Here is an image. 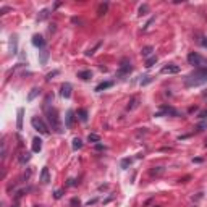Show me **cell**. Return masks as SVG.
<instances>
[{
  "mask_svg": "<svg viewBox=\"0 0 207 207\" xmlns=\"http://www.w3.org/2000/svg\"><path fill=\"white\" fill-rule=\"evenodd\" d=\"M50 101H52V96H47L44 105H42V109H44V113L47 117V121H49V125H50V128L55 133L62 134L63 133V125H62V120L58 117V110H57L55 107H52Z\"/></svg>",
  "mask_w": 207,
  "mask_h": 207,
  "instance_id": "6da1fadb",
  "label": "cell"
},
{
  "mask_svg": "<svg viewBox=\"0 0 207 207\" xmlns=\"http://www.w3.org/2000/svg\"><path fill=\"white\" fill-rule=\"evenodd\" d=\"M205 83H207V70H196L194 73H189L184 78V86L186 88L202 86Z\"/></svg>",
  "mask_w": 207,
  "mask_h": 207,
  "instance_id": "7a4b0ae2",
  "label": "cell"
},
{
  "mask_svg": "<svg viewBox=\"0 0 207 207\" xmlns=\"http://www.w3.org/2000/svg\"><path fill=\"white\" fill-rule=\"evenodd\" d=\"M188 63L192 67H196L197 70H207V58H204L197 52H191L188 55Z\"/></svg>",
  "mask_w": 207,
  "mask_h": 207,
  "instance_id": "3957f363",
  "label": "cell"
},
{
  "mask_svg": "<svg viewBox=\"0 0 207 207\" xmlns=\"http://www.w3.org/2000/svg\"><path fill=\"white\" fill-rule=\"evenodd\" d=\"M154 117H175V118H178V117H181V113L170 105H162L160 110L154 113Z\"/></svg>",
  "mask_w": 207,
  "mask_h": 207,
  "instance_id": "277c9868",
  "label": "cell"
},
{
  "mask_svg": "<svg viewBox=\"0 0 207 207\" xmlns=\"http://www.w3.org/2000/svg\"><path fill=\"white\" fill-rule=\"evenodd\" d=\"M31 125H32V128H34L36 131H39L41 134H44V136H47V134H49L47 125L44 123V120H41L39 117H32L31 118Z\"/></svg>",
  "mask_w": 207,
  "mask_h": 207,
  "instance_id": "5b68a950",
  "label": "cell"
},
{
  "mask_svg": "<svg viewBox=\"0 0 207 207\" xmlns=\"http://www.w3.org/2000/svg\"><path fill=\"white\" fill-rule=\"evenodd\" d=\"M131 70H133L131 62H130V58H126V57H125V58H121V62H120V70L117 71V76L118 78H123L126 75H130Z\"/></svg>",
  "mask_w": 207,
  "mask_h": 207,
  "instance_id": "8992f818",
  "label": "cell"
},
{
  "mask_svg": "<svg viewBox=\"0 0 207 207\" xmlns=\"http://www.w3.org/2000/svg\"><path fill=\"white\" fill-rule=\"evenodd\" d=\"M180 67L178 65H173V63H168V65H165L162 70H160V73L162 75H176V73H180Z\"/></svg>",
  "mask_w": 207,
  "mask_h": 207,
  "instance_id": "52a82bcc",
  "label": "cell"
},
{
  "mask_svg": "<svg viewBox=\"0 0 207 207\" xmlns=\"http://www.w3.org/2000/svg\"><path fill=\"white\" fill-rule=\"evenodd\" d=\"M31 42H32V45H34V47L41 49V50H44V49H45V39L42 37L41 34H34V36H32V39H31Z\"/></svg>",
  "mask_w": 207,
  "mask_h": 207,
  "instance_id": "ba28073f",
  "label": "cell"
},
{
  "mask_svg": "<svg viewBox=\"0 0 207 207\" xmlns=\"http://www.w3.org/2000/svg\"><path fill=\"white\" fill-rule=\"evenodd\" d=\"M60 94H62V97L70 99V97H71V94H73V86H71L70 83H63V84H62V91H60Z\"/></svg>",
  "mask_w": 207,
  "mask_h": 207,
  "instance_id": "9c48e42d",
  "label": "cell"
},
{
  "mask_svg": "<svg viewBox=\"0 0 207 207\" xmlns=\"http://www.w3.org/2000/svg\"><path fill=\"white\" fill-rule=\"evenodd\" d=\"M10 54L11 55H16L18 54V36L13 34L10 37Z\"/></svg>",
  "mask_w": 207,
  "mask_h": 207,
  "instance_id": "30bf717a",
  "label": "cell"
},
{
  "mask_svg": "<svg viewBox=\"0 0 207 207\" xmlns=\"http://www.w3.org/2000/svg\"><path fill=\"white\" fill-rule=\"evenodd\" d=\"M76 115V113L73 112V110H67V117H65V126L67 128H71V126H73V123H75V117Z\"/></svg>",
  "mask_w": 207,
  "mask_h": 207,
  "instance_id": "8fae6325",
  "label": "cell"
},
{
  "mask_svg": "<svg viewBox=\"0 0 207 207\" xmlns=\"http://www.w3.org/2000/svg\"><path fill=\"white\" fill-rule=\"evenodd\" d=\"M16 130H23V117H24V109L21 107V109H18V112H16Z\"/></svg>",
  "mask_w": 207,
  "mask_h": 207,
  "instance_id": "7c38bea8",
  "label": "cell"
},
{
  "mask_svg": "<svg viewBox=\"0 0 207 207\" xmlns=\"http://www.w3.org/2000/svg\"><path fill=\"white\" fill-rule=\"evenodd\" d=\"M39 181H41L42 184H47L49 181H50V173H49V168H47V167L42 168L41 176H39Z\"/></svg>",
  "mask_w": 207,
  "mask_h": 207,
  "instance_id": "4fadbf2b",
  "label": "cell"
},
{
  "mask_svg": "<svg viewBox=\"0 0 207 207\" xmlns=\"http://www.w3.org/2000/svg\"><path fill=\"white\" fill-rule=\"evenodd\" d=\"M42 151V139L39 138V136H36L34 139H32V152H41Z\"/></svg>",
  "mask_w": 207,
  "mask_h": 207,
  "instance_id": "5bb4252c",
  "label": "cell"
},
{
  "mask_svg": "<svg viewBox=\"0 0 207 207\" xmlns=\"http://www.w3.org/2000/svg\"><path fill=\"white\" fill-rule=\"evenodd\" d=\"M113 84H115L113 81H102L101 84H97V86H96V92H102V91H105V89L112 88Z\"/></svg>",
  "mask_w": 207,
  "mask_h": 207,
  "instance_id": "9a60e30c",
  "label": "cell"
},
{
  "mask_svg": "<svg viewBox=\"0 0 207 207\" xmlns=\"http://www.w3.org/2000/svg\"><path fill=\"white\" fill-rule=\"evenodd\" d=\"M152 52H154V47L152 45H146L141 49V55L144 57V58H151L152 57Z\"/></svg>",
  "mask_w": 207,
  "mask_h": 207,
  "instance_id": "2e32d148",
  "label": "cell"
},
{
  "mask_svg": "<svg viewBox=\"0 0 207 207\" xmlns=\"http://www.w3.org/2000/svg\"><path fill=\"white\" fill-rule=\"evenodd\" d=\"M78 78H80V80H83V81H89L91 78H92V71H91V70H83V71H80V73H78Z\"/></svg>",
  "mask_w": 207,
  "mask_h": 207,
  "instance_id": "e0dca14e",
  "label": "cell"
},
{
  "mask_svg": "<svg viewBox=\"0 0 207 207\" xmlns=\"http://www.w3.org/2000/svg\"><path fill=\"white\" fill-rule=\"evenodd\" d=\"M138 105H139V97L134 96V97L130 99V102H128V107H126V109H128V110H134Z\"/></svg>",
  "mask_w": 207,
  "mask_h": 207,
  "instance_id": "ac0fdd59",
  "label": "cell"
},
{
  "mask_svg": "<svg viewBox=\"0 0 207 207\" xmlns=\"http://www.w3.org/2000/svg\"><path fill=\"white\" fill-rule=\"evenodd\" d=\"M39 94H41V89H39V88H32V89L29 91V94H28V102H32Z\"/></svg>",
  "mask_w": 207,
  "mask_h": 207,
  "instance_id": "d6986e66",
  "label": "cell"
},
{
  "mask_svg": "<svg viewBox=\"0 0 207 207\" xmlns=\"http://www.w3.org/2000/svg\"><path fill=\"white\" fill-rule=\"evenodd\" d=\"M76 115H78V118H80V120L83 121V123H86V121H88V117H89L86 109H80V110L76 112Z\"/></svg>",
  "mask_w": 207,
  "mask_h": 207,
  "instance_id": "ffe728a7",
  "label": "cell"
},
{
  "mask_svg": "<svg viewBox=\"0 0 207 207\" xmlns=\"http://www.w3.org/2000/svg\"><path fill=\"white\" fill-rule=\"evenodd\" d=\"M47 60H49V52L44 49V50L39 52V63H41V65H45Z\"/></svg>",
  "mask_w": 207,
  "mask_h": 207,
  "instance_id": "44dd1931",
  "label": "cell"
},
{
  "mask_svg": "<svg viewBox=\"0 0 207 207\" xmlns=\"http://www.w3.org/2000/svg\"><path fill=\"white\" fill-rule=\"evenodd\" d=\"M88 142H92V144H97V142H101V136L99 134H96V133H89L88 134Z\"/></svg>",
  "mask_w": 207,
  "mask_h": 207,
  "instance_id": "7402d4cb",
  "label": "cell"
},
{
  "mask_svg": "<svg viewBox=\"0 0 207 207\" xmlns=\"http://www.w3.org/2000/svg\"><path fill=\"white\" fill-rule=\"evenodd\" d=\"M152 81H154V76H149V75H146V76H141L139 84H141V86H147V84H151Z\"/></svg>",
  "mask_w": 207,
  "mask_h": 207,
  "instance_id": "603a6c76",
  "label": "cell"
},
{
  "mask_svg": "<svg viewBox=\"0 0 207 207\" xmlns=\"http://www.w3.org/2000/svg\"><path fill=\"white\" fill-rule=\"evenodd\" d=\"M133 163V159H130V157H126V159H121V162H120V167H121V170H128L130 168V165Z\"/></svg>",
  "mask_w": 207,
  "mask_h": 207,
  "instance_id": "cb8c5ba5",
  "label": "cell"
},
{
  "mask_svg": "<svg viewBox=\"0 0 207 207\" xmlns=\"http://www.w3.org/2000/svg\"><path fill=\"white\" fill-rule=\"evenodd\" d=\"M107 10H109V3H101L99 5V8H97V16H104L105 13H107Z\"/></svg>",
  "mask_w": 207,
  "mask_h": 207,
  "instance_id": "d4e9b609",
  "label": "cell"
},
{
  "mask_svg": "<svg viewBox=\"0 0 207 207\" xmlns=\"http://www.w3.org/2000/svg\"><path fill=\"white\" fill-rule=\"evenodd\" d=\"M49 15H50V10H49V8L41 10V11H39V15H37V21H44V19H47Z\"/></svg>",
  "mask_w": 207,
  "mask_h": 207,
  "instance_id": "484cf974",
  "label": "cell"
},
{
  "mask_svg": "<svg viewBox=\"0 0 207 207\" xmlns=\"http://www.w3.org/2000/svg\"><path fill=\"white\" fill-rule=\"evenodd\" d=\"M149 13V5L147 3H142L139 8H138V16H146Z\"/></svg>",
  "mask_w": 207,
  "mask_h": 207,
  "instance_id": "4316f807",
  "label": "cell"
},
{
  "mask_svg": "<svg viewBox=\"0 0 207 207\" xmlns=\"http://www.w3.org/2000/svg\"><path fill=\"white\" fill-rule=\"evenodd\" d=\"M162 173H165V168H163V167H154L151 170V175L152 176H160Z\"/></svg>",
  "mask_w": 207,
  "mask_h": 207,
  "instance_id": "83f0119b",
  "label": "cell"
},
{
  "mask_svg": "<svg viewBox=\"0 0 207 207\" xmlns=\"http://www.w3.org/2000/svg\"><path fill=\"white\" fill-rule=\"evenodd\" d=\"M81 147H83V141L80 138H75L73 139V151H80Z\"/></svg>",
  "mask_w": 207,
  "mask_h": 207,
  "instance_id": "f1b7e54d",
  "label": "cell"
},
{
  "mask_svg": "<svg viewBox=\"0 0 207 207\" xmlns=\"http://www.w3.org/2000/svg\"><path fill=\"white\" fill-rule=\"evenodd\" d=\"M29 160H31V154H29V152L21 154V157H19V163H21V165H24V163L29 162Z\"/></svg>",
  "mask_w": 207,
  "mask_h": 207,
  "instance_id": "f546056e",
  "label": "cell"
},
{
  "mask_svg": "<svg viewBox=\"0 0 207 207\" xmlns=\"http://www.w3.org/2000/svg\"><path fill=\"white\" fill-rule=\"evenodd\" d=\"M155 63H157V57H155V55H152L151 58H147V60H146V68H152V67L155 65Z\"/></svg>",
  "mask_w": 207,
  "mask_h": 207,
  "instance_id": "4dcf8cb0",
  "label": "cell"
},
{
  "mask_svg": "<svg viewBox=\"0 0 207 207\" xmlns=\"http://www.w3.org/2000/svg\"><path fill=\"white\" fill-rule=\"evenodd\" d=\"M57 75H60V71H58V70H54V71H50V73H47V75H45V80H47V81H50L52 78L57 76Z\"/></svg>",
  "mask_w": 207,
  "mask_h": 207,
  "instance_id": "1f68e13d",
  "label": "cell"
},
{
  "mask_svg": "<svg viewBox=\"0 0 207 207\" xmlns=\"http://www.w3.org/2000/svg\"><path fill=\"white\" fill-rule=\"evenodd\" d=\"M204 130H207V120H202L201 123L197 125V131H204Z\"/></svg>",
  "mask_w": 207,
  "mask_h": 207,
  "instance_id": "d6a6232c",
  "label": "cell"
},
{
  "mask_svg": "<svg viewBox=\"0 0 207 207\" xmlns=\"http://www.w3.org/2000/svg\"><path fill=\"white\" fill-rule=\"evenodd\" d=\"M199 120H207V109L202 110V112H199V115H197Z\"/></svg>",
  "mask_w": 207,
  "mask_h": 207,
  "instance_id": "836d02e7",
  "label": "cell"
},
{
  "mask_svg": "<svg viewBox=\"0 0 207 207\" xmlns=\"http://www.w3.org/2000/svg\"><path fill=\"white\" fill-rule=\"evenodd\" d=\"M63 192H65V189H57L55 194H54V197H55V199H60V197L63 196Z\"/></svg>",
  "mask_w": 207,
  "mask_h": 207,
  "instance_id": "e575fe53",
  "label": "cell"
},
{
  "mask_svg": "<svg viewBox=\"0 0 207 207\" xmlns=\"http://www.w3.org/2000/svg\"><path fill=\"white\" fill-rule=\"evenodd\" d=\"M105 149H107V146H104L102 142H97L96 144V151H105Z\"/></svg>",
  "mask_w": 207,
  "mask_h": 207,
  "instance_id": "d590c367",
  "label": "cell"
},
{
  "mask_svg": "<svg viewBox=\"0 0 207 207\" xmlns=\"http://www.w3.org/2000/svg\"><path fill=\"white\" fill-rule=\"evenodd\" d=\"M99 47H101V42H99V44H97L94 49H89V50L86 52V55H88V57H89V55H94V50H96V49H99Z\"/></svg>",
  "mask_w": 207,
  "mask_h": 207,
  "instance_id": "8d00e7d4",
  "label": "cell"
},
{
  "mask_svg": "<svg viewBox=\"0 0 207 207\" xmlns=\"http://www.w3.org/2000/svg\"><path fill=\"white\" fill-rule=\"evenodd\" d=\"M80 199H76V197H73V199H71V205H73V207H80Z\"/></svg>",
  "mask_w": 207,
  "mask_h": 207,
  "instance_id": "74e56055",
  "label": "cell"
},
{
  "mask_svg": "<svg viewBox=\"0 0 207 207\" xmlns=\"http://www.w3.org/2000/svg\"><path fill=\"white\" fill-rule=\"evenodd\" d=\"M76 184L78 183H76V180H73V178H70V180L67 181V186H76Z\"/></svg>",
  "mask_w": 207,
  "mask_h": 207,
  "instance_id": "f35d334b",
  "label": "cell"
},
{
  "mask_svg": "<svg viewBox=\"0 0 207 207\" xmlns=\"http://www.w3.org/2000/svg\"><path fill=\"white\" fill-rule=\"evenodd\" d=\"M152 21H154V18H151V19H149V21H147V23H146V26H144V28H142V29H144V31H146V29H147V28H149V26H151V24H152Z\"/></svg>",
  "mask_w": 207,
  "mask_h": 207,
  "instance_id": "ab89813d",
  "label": "cell"
},
{
  "mask_svg": "<svg viewBox=\"0 0 207 207\" xmlns=\"http://www.w3.org/2000/svg\"><path fill=\"white\" fill-rule=\"evenodd\" d=\"M10 10V6H2V10H0V13H2V15H5L6 11Z\"/></svg>",
  "mask_w": 207,
  "mask_h": 207,
  "instance_id": "60d3db41",
  "label": "cell"
},
{
  "mask_svg": "<svg viewBox=\"0 0 207 207\" xmlns=\"http://www.w3.org/2000/svg\"><path fill=\"white\" fill-rule=\"evenodd\" d=\"M97 201H99V199H97V197H94V199H91V201H88V205H91V204H96Z\"/></svg>",
  "mask_w": 207,
  "mask_h": 207,
  "instance_id": "b9f144b4",
  "label": "cell"
},
{
  "mask_svg": "<svg viewBox=\"0 0 207 207\" xmlns=\"http://www.w3.org/2000/svg\"><path fill=\"white\" fill-rule=\"evenodd\" d=\"M201 44H202L204 47H207V36H205V37H204V41H201Z\"/></svg>",
  "mask_w": 207,
  "mask_h": 207,
  "instance_id": "7bdbcfd3",
  "label": "cell"
},
{
  "mask_svg": "<svg viewBox=\"0 0 207 207\" xmlns=\"http://www.w3.org/2000/svg\"><path fill=\"white\" fill-rule=\"evenodd\" d=\"M192 162H196V163H201V162H202V159H201V157H197V159H192Z\"/></svg>",
  "mask_w": 207,
  "mask_h": 207,
  "instance_id": "ee69618b",
  "label": "cell"
},
{
  "mask_svg": "<svg viewBox=\"0 0 207 207\" xmlns=\"http://www.w3.org/2000/svg\"><path fill=\"white\" fill-rule=\"evenodd\" d=\"M11 207H19V204H18V202H15V204H13Z\"/></svg>",
  "mask_w": 207,
  "mask_h": 207,
  "instance_id": "f6af8a7d",
  "label": "cell"
},
{
  "mask_svg": "<svg viewBox=\"0 0 207 207\" xmlns=\"http://www.w3.org/2000/svg\"><path fill=\"white\" fill-rule=\"evenodd\" d=\"M34 207H44V205H34Z\"/></svg>",
  "mask_w": 207,
  "mask_h": 207,
  "instance_id": "bcb514c9",
  "label": "cell"
},
{
  "mask_svg": "<svg viewBox=\"0 0 207 207\" xmlns=\"http://www.w3.org/2000/svg\"><path fill=\"white\" fill-rule=\"evenodd\" d=\"M205 146H207V139H205Z\"/></svg>",
  "mask_w": 207,
  "mask_h": 207,
  "instance_id": "7dc6e473",
  "label": "cell"
},
{
  "mask_svg": "<svg viewBox=\"0 0 207 207\" xmlns=\"http://www.w3.org/2000/svg\"><path fill=\"white\" fill-rule=\"evenodd\" d=\"M154 207H159V205H154Z\"/></svg>",
  "mask_w": 207,
  "mask_h": 207,
  "instance_id": "c3c4849f",
  "label": "cell"
}]
</instances>
